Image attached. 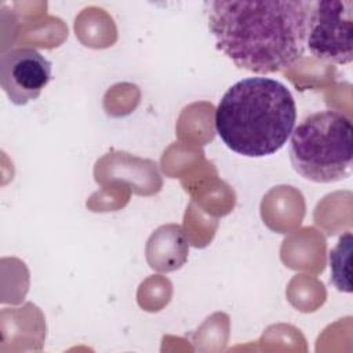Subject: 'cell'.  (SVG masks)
<instances>
[{
	"instance_id": "1",
	"label": "cell",
	"mask_w": 353,
	"mask_h": 353,
	"mask_svg": "<svg viewBox=\"0 0 353 353\" xmlns=\"http://www.w3.org/2000/svg\"><path fill=\"white\" fill-rule=\"evenodd\" d=\"M208 28L216 48L236 66L269 74L305 54L310 1H208Z\"/></svg>"
},
{
	"instance_id": "2",
	"label": "cell",
	"mask_w": 353,
	"mask_h": 353,
	"mask_svg": "<svg viewBox=\"0 0 353 353\" xmlns=\"http://www.w3.org/2000/svg\"><path fill=\"white\" fill-rule=\"evenodd\" d=\"M296 121V106L290 90L269 77H247L221 98L215 130L233 152L265 157L279 152Z\"/></svg>"
},
{
	"instance_id": "3",
	"label": "cell",
	"mask_w": 353,
	"mask_h": 353,
	"mask_svg": "<svg viewBox=\"0 0 353 353\" xmlns=\"http://www.w3.org/2000/svg\"><path fill=\"white\" fill-rule=\"evenodd\" d=\"M350 119L338 110L306 116L291 132L290 159L294 170L307 181L331 183L352 172Z\"/></svg>"
},
{
	"instance_id": "4",
	"label": "cell",
	"mask_w": 353,
	"mask_h": 353,
	"mask_svg": "<svg viewBox=\"0 0 353 353\" xmlns=\"http://www.w3.org/2000/svg\"><path fill=\"white\" fill-rule=\"evenodd\" d=\"M306 47L317 59L346 65L353 59V1H310Z\"/></svg>"
},
{
	"instance_id": "5",
	"label": "cell",
	"mask_w": 353,
	"mask_h": 353,
	"mask_svg": "<svg viewBox=\"0 0 353 353\" xmlns=\"http://www.w3.org/2000/svg\"><path fill=\"white\" fill-rule=\"evenodd\" d=\"M51 62L32 47L11 48L0 57L1 88L18 106L40 97L51 80Z\"/></svg>"
},
{
	"instance_id": "6",
	"label": "cell",
	"mask_w": 353,
	"mask_h": 353,
	"mask_svg": "<svg viewBox=\"0 0 353 353\" xmlns=\"http://www.w3.org/2000/svg\"><path fill=\"white\" fill-rule=\"evenodd\" d=\"M352 233L346 232L339 237L336 245L330 252L331 281L336 290L352 292L350 283V254H352Z\"/></svg>"
}]
</instances>
